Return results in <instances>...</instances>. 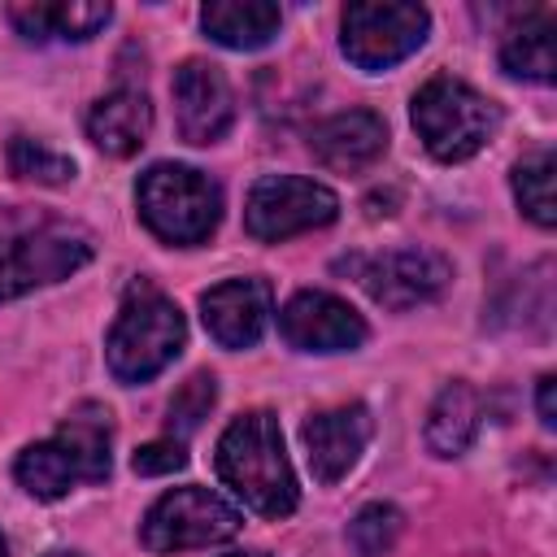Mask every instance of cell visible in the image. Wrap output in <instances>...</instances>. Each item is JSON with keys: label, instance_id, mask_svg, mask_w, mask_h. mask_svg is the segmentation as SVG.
Segmentation results:
<instances>
[{"label": "cell", "instance_id": "cell-3", "mask_svg": "<svg viewBox=\"0 0 557 557\" xmlns=\"http://www.w3.org/2000/svg\"><path fill=\"white\" fill-rule=\"evenodd\" d=\"M135 205L144 226L174 248L205 244L222 222V187L183 161H157L135 183Z\"/></svg>", "mask_w": 557, "mask_h": 557}, {"label": "cell", "instance_id": "cell-13", "mask_svg": "<svg viewBox=\"0 0 557 557\" xmlns=\"http://www.w3.org/2000/svg\"><path fill=\"white\" fill-rule=\"evenodd\" d=\"M370 431H374V422H370V409L366 405H335V409H322V413H313L309 422H305V453H309V470H313V479L318 483H339L352 466H357V457L366 453V444H370Z\"/></svg>", "mask_w": 557, "mask_h": 557}, {"label": "cell", "instance_id": "cell-15", "mask_svg": "<svg viewBox=\"0 0 557 557\" xmlns=\"http://www.w3.org/2000/svg\"><path fill=\"white\" fill-rule=\"evenodd\" d=\"M152 135V100L139 87H117L100 96L87 113V139L104 157H135Z\"/></svg>", "mask_w": 557, "mask_h": 557}, {"label": "cell", "instance_id": "cell-8", "mask_svg": "<svg viewBox=\"0 0 557 557\" xmlns=\"http://www.w3.org/2000/svg\"><path fill=\"white\" fill-rule=\"evenodd\" d=\"M339 218V196L300 174H265L244 200V231L261 244H283L292 235L331 226Z\"/></svg>", "mask_w": 557, "mask_h": 557}, {"label": "cell", "instance_id": "cell-26", "mask_svg": "<svg viewBox=\"0 0 557 557\" xmlns=\"http://www.w3.org/2000/svg\"><path fill=\"white\" fill-rule=\"evenodd\" d=\"M183 466H187V448H183V440H174V435L152 440V444L135 448V457H131V470H135V474H174V470H183Z\"/></svg>", "mask_w": 557, "mask_h": 557}, {"label": "cell", "instance_id": "cell-6", "mask_svg": "<svg viewBox=\"0 0 557 557\" xmlns=\"http://www.w3.org/2000/svg\"><path fill=\"white\" fill-rule=\"evenodd\" d=\"M426 30H431V13L422 4L361 0V4H348L339 17V52L357 70L383 74L405 57H413L426 44Z\"/></svg>", "mask_w": 557, "mask_h": 557}, {"label": "cell", "instance_id": "cell-28", "mask_svg": "<svg viewBox=\"0 0 557 557\" xmlns=\"http://www.w3.org/2000/svg\"><path fill=\"white\" fill-rule=\"evenodd\" d=\"M222 557H270V553H257V548H235V553H222Z\"/></svg>", "mask_w": 557, "mask_h": 557}, {"label": "cell", "instance_id": "cell-10", "mask_svg": "<svg viewBox=\"0 0 557 557\" xmlns=\"http://www.w3.org/2000/svg\"><path fill=\"white\" fill-rule=\"evenodd\" d=\"M170 96H174V122H178V135L196 148H209L218 144L231 122H235V91L226 83V74L213 65V61H183L174 70V83H170Z\"/></svg>", "mask_w": 557, "mask_h": 557}, {"label": "cell", "instance_id": "cell-11", "mask_svg": "<svg viewBox=\"0 0 557 557\" xmlns=\"http://www.w3.org/2000/svg\"><path fill=\"white\" fill-rule=\"evenodd\" d=\"M278 335L296 352H352L366 344V318L331 292H296L278 309Z\"/></svg>", "mask_w": 557, "mask_h": 557}, {"label": "cell", "instance_id": "cell-24", "mask_svg": "<svg viewBox=\"0 0 557 557\" xmlns=\"http://www.w3.org/2000/svg\"><path fill=\"white\" fill-rule=\"evenodd\" d=\"M213 400H218V379H213L209 370H196V374L174 392V400H170V435H174V440H187V435L209 418Z\"/></svg>", "mask_w": 557, "mask_h": 557}, {"label": "cell", "instance_id": "cell-29", "mask_svg": "<svg viewBox=\"0 0 557 557\" xmlns=\"http://www.w3.org/2000/svg\"><path fill=\"white\" fill-rule=\"evenodd\" d=\"M44 557H83V553H74V548H52V553H44Z\"/></svg>", "mask_w": 557, "mask_h": 557}, {"label": "cell", "instance_id": "cell-25", "mask_svg": "<svg viewBox=\"0 0 557 557\" xmlns=\"http://www.w3.org/2000/svg\"><path fill=\"white\" fill-rule=\"evenodd\" d=\"M400 527H405V518H400L396 505H366V509L352 518L348 540H352V548H357L361 557H387L392 544H396V535H400Z\"/></svg>", "mask_w": 557, "mask_h": 557}, {"label": "cell", "instance_id": "cell-4", "mask_svg": "<svg viewBox=\"0 0 557 557\" xmlns=\"http://www.w3.org/2000/svg\"><path fill=\"white\" fill-rule=\"evenodd\" d=\"M91 261V235L61 218L0 222V300L61 283Z\"/></svg>", "mask_w": 557, "mask_h": 557}, {"label": "cell", "instance_id": "cell-1", "mask_svg": "<svg viewBox=\"0 0 557 557\" xmlns=\"http://www.w3.org/2000/svg\"><path fill=\"white\" fill-rule=\"evenodd\" d=\"M213 461H218V479L231 487V496L244 509L261 518H287L300 505V487L283 448V426L270 409H248L231 418Z\"/></svg>", "mask_w": 557, "mask_h": 557}, {"label": "cell", "instance_id": "cell-23", "mask_svg": "<svg viewBox=\"0 0 557 557\" xmlns=\"http://www.w3.org/2000/svg\"><path fill=\"white\" fill-rule=\"evenodd\" d=\"M9 170L22 183H39V187H61V183L74 178V161L65 152L48 148L44 139H30V135L9 139Z\"/></svg>", "mask_w": 557, "mask_h": 557}, {"label": "cell", "instance_id": "cell-14", "mask_svg": "<svg viewBox=\"0 0 557 557\" xmlns=\"http://www.w3.org/2000/svg\"><path fill=\"white\" fill-rule=\"evenodd\" d=\"M309 152L335 174H361L387 152V122L370 109H348L309 131Z\"/></svg>", "mask_w": 557, "mask_h": 557}, {"label": "cell", "instance_id": "cell-9", "mask_svg": "<svg viewBox=\"0 0 557 557\" xmlns=\"http://www.w3.org/2000/svg\"><path fill=\"white\" fill-rule=\"evenodd\" d=\"M352 274L374 305L413 309V305L435 300L448 287L453 265H448V257H440L431 248H392V252H374L366 261H352Z\"/></svg>", "mask_w": 557, "mask_h": 557}, {"label": "cell", "instance_id": "cell-16", "mask_svg": "<svg viewBox=\"0 0 557 557\" xmlns=\"http://www.w3.org/2000/svg\"><path fill=\"white\" fill-rule=\"evenodd\" d=\"M109 17H113V9L100 4V0H30V4L9 9V22L35 44L91 39L100 26H109Z\"/></svg>", "mask_w": 557, "mask_h": 557}, {"label": "cell", "instance_id": "cell-2", "mask_svg": "<svg viewBox=\"0 0 557 557\" xmlns=\"http://www.w3.org/2000/svg\"><path fill=\"white\" fill-rule=\"evenodd\" d=\"M183 339H187V322L178 305L139 278L126 287V300L109 326L104 361L117 383H148L183 352Z\"/></svg>", "mask_w": 557, "mask_h": 557}, {"label": "cell", "instance_id": "cell-7", "mask_svg": "<svg viewBox=\"0 0 557 557\" xmlns=\"http://www.w3.org/2000/svg\"><path fill=\"white\" fill-rule=\"evenodd\" d=\"M239 527H244V513L226 496L187 483L152 500V509L139 522V540L148 553H187V548L226 544Z\"/></svg>", "mask_w": 557, "mask_h": 557}, {"label": "cell", "instance_id": "cell-20", "mask_svg": "<svg viewBox=\"0 0 557 557\" xmlns=\"http://www.w3.org/2000/svg\"><path fill=\"white\" fill-rule=\"evenodd\" d=\"M57 440L70 448V457L78 461L83 483H104L109 479V448H113V422L109 409L96 400H83L78 409H70V418L57 426Z\"/></svg>", "mask_w": 557, "mask_h": 557}, {"label": "cell", "instance_id": "cell-17", "mask_svg": "<svg viewBox=\"0 0 557 557\" xmlns=\"http://www.w3.org/2000/svg\"><path fill=\"white\" fill-rule=\"evenodd\" d=\"M278 22H283L278 4H265V0H209L200 9L205 35L235 52L265 48L278 35Z\"/></svg>", "mask_w": 557, "mask_h": 557}, {"label": "cell", "instance_id": "cell-27", "mask_svg": "<svg viewBox=\"0 0 557 557\" xmlns=\"http://www.w3.org/2000/svg\"><path fill=\"white\" fill-rule=\"evenodd\" d=\"M553 387H557V379L553 374H540V383H535V409H540V422L553 431L557 426V405H553Z\"/></svg>", "mask_w": 557, "mask_h": 557}, {"label": "cell", "instance_id": "cell-12", "mask_svg": "<svg viewBox=\"0 0 557 557\" xmlns=\"http://www.w3.org/2000/svg\"><path fill=\"white\" fill-rule=\"evenodd\" d=\"M274 313V292L265 278H222L200 296V322L222 348H252Z\"/></svg>", "mask_w": 557, "mask_h": 557}, {"label": "cell", "instance_id": "cell-5", "mask_svg": "<svg viewBox=\"0 0 557 557\" xmlns=\"http://www.w3.org/2000/svg\"><path fill=\"white\" fill-rule=\"evenodd\" d=\"M409 117H413L422 148L444 165L470 161L492 139V131L500 122L496 104L483 91H474L466 78H453V74L426 78L413 96Z\"/></svg>", "mask_w": 557, "mask_h": 557}, {"label": "cell", "instance_id": "cell-30", "mask_svg": "<svg viewBox=\"0 0 557 557\" xmlns=\"http://www.w3.org/2000/svg\"><path fill=\"white\" fill-rule=\"evenodd\" d=\"M0 557H9V544H4V535H0Z\"/></svg>", "mask_w": 557, "mask_h": 557}, {"label": "cell", "instance_id": "cell-21", "mask_svg": "<svg viewBox=\"0 0 557 557\" xmlns=\"http://www.w3.org/2000/svg\"><path fill=\"white\" fill-rule=\"evenodd\" d=\"M13 479L35 500H61V496L74 492V483H83L78 461L70 457V448L57 435L52 440H39V444H26L17 453V461H13Z\"/></svg>", "mask_w": 557, "mask_h": 557}, {"label": "cell", "instance_id": "cell-22", "mask_svg": "<svg viewBox=\"0 0 557 557\" xmlns=\"http://www.w3.org/2000/svg\"><path fill=\"white\" fill-rule=\"evenodd\" d=\"M509 183H513V200H518V209H522L540 231H553V222H557V200H553V152H548V148H535V152H527L522 161H513Z\"/></svg>", "mask_w": 557, "mask_h": 557}, {"label": "cell", "instance_id": "cell-19", "mask_svg": "<svg viewBox=\"0 0 557 557\" xmlns=\"http://www.w3.org/2000/svg\"><path fill=\"white\" fill-rule=\"evenodd\" d=\"M479 418H483V400L479 392L466 383V379H453L444 383V392L435 396L431 413H426V448L435 457H457L470 448L474 431H479Z\"/></svg>", "mask_w": 557, "mask_h": 557}, {"label": "cell", "instance_id": "cell-18", "mask_svg": "<svg viewBox=\"0 0 557 557\" xmlns=\"http://www.w3.org/2000/svg\"><path fill=\"white\" fill-rule=\"evenodd\" d=\"M500 65L513 78L527 83H553V9H527L518 13L500 35Z\"/></svg>", "mask_w": 557, "mask_h": 557}]
</instances>
